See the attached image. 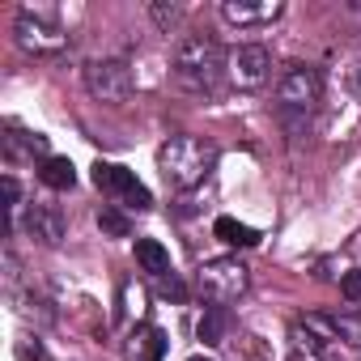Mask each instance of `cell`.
Returning <instances> with one entry per match:
<instances>
[{
  "label": "cell",
  "instance_id": "cell-1",
  "mask_svg": "<svg viewBox=\"0 0 361 361\" xmlns=\"http://www.w3.org/2000/svg\"><path fill=\"white\" fill-rule=\"evenodd\" d=\"M217 166V149L200 136H170L157 149V170L174 192H188L196 183H204V174Z\"/></svg>",
  "mask_w": 361,
  "mask_h": 361
},
{
  "label": "cell",
  "instance_id": "cell-2",
  "mask_svg": "<svg viewBox=\"0 0 361 361\" xmlns=\"http://www.w3.org/2000/svg\"><path fill=\"white\" fill-rule=\"evenodd\" d=\"M226 73V56L217 47V39L209 35H188L174 47V81L188 90H213L217 77Z\"/></svg>",
  "mask_w": 361,
  "mask_h": 361
},
{
  "label": "cell",
  "instance_id": "cell-3",
  "mask_svg": "<svg viewBox=\"0 0 361 361\" xmlns=\"http://www.w3.org/2000/svg\"><path fill=\"white\" fill-rule=\"evenodd\" d=\"M13 35H18V47L30 51V56H56V51H64V43H68L64 26L51 22L43 9H22L18 22H13Z\"/></svg>",
  "mask_w": 361,
  "mask_h": 361
},
{
  "label": "cell",
  "instance_id": "cell-4",
  "mask_svg": "<svg viewBox=\"0 0 361 361\" xmlns=\"http://www.w3.org/2000/svg\"><path fill=\"white\" fill-rule=\"evenodd\" d=\"M319 94H323V77L314 73V68H289L285 77H281V85H276V106H281V115H310L314 106H319Z\"/></svg>",
  "mask_w": 361,
  "mask_h": 361
},
{
  "label": "cell",
  "instance_id": "cell-5",
  "mask_svg": "<svg viewBox=\"0 0 361 361\" xmlns=\"http://www.w3.org/2000/svg\"><path fill=\"white\" fill-rule=\"evenodd\" d=\"M272 77V56L259 43H243L226 56V81L234 90H259Z\"/></svg>",
  "mask_w": 361,
  "mask_h": 361
},
{
  "label": "cell",
  "instance_id": "cell-6",
  "mask_svg": "<svg viewBox=\"0 0 361 361\" xmlns=\"http://www.w3.org/2000/svg\"><path fill=\"white\" fill-rule=\"evenodd\" d=\"M200 289L213 306H226V302H238L247 293V268L238 259H213L200 268Z\"/></svg>",
  "mask_w": 361,
  "mask_h": 361
},
{
  "label": "cell",
  "instance_id": "cell-7",
  "mask_svg": "<svg viewBox=\"0 0 361 361\" xmlns=\"http://www.w3.org/2000/svg\"><path fill=\"white\" fill-rule=\"evenodd\" d=\"M132 85H136V77H132V68L123 60H94L85 68V90L98 102H123L132 94Z\"/></svg>",
  "mask_w": 361,
  "mask_h": 361
},
{
  "label": "cell",
  "instance_id": "cell-8",
  "mask_svg": "<svg viewBox=\"0 0 361 361\" xmlns=\"http://www.w3.org/2000/svg\"><path fill=\"white\" fill-rule=\"evenodd\" d=\"M94 188L106 192V196H119V200L132 204V209H149V204H153L149 188L140 183L128 166H115V161H98V166H94Z\"/></svg>",
  "mask_w": 361,
  "mask_h": 361
},
{
  "label": "cell",
  "instance_id": "cell-9",
  "mask_svg": "<svg viewBox=\"0 0 361 361\" xmlns=\"http://www.w3.org/2000/svg\"><path fill=\"white\" fill-rule=\"evenodd\" d=\"M26 234L39 238L43 247H56V243L64 238V217H60V209H56V204H30V209H26Z\"/></svg>",
  "mask_w": 361,
  "mask_h": 361
},
{
  "label": "cell",
  "instance_id": "cell-10",
  "mask_svg": "<svg viewBox=\"0 0 361 361\" xmlns=\"http://www.w3.org/2000/svg\"><path fill=\"white\" fill-rule=\"evenodd\" d=\"M281 0H264V5H251V0H226L221 5V18L230 26H259V22H276L281 18Z\"/></svg>",
  "mask_w": 361,
  "mask_h": 361
},
{
  "label": "cell",
  "instance_id": "cell-11",
  "mask_svg": "<svg viewBox=\"0 0 361 361\" xmlns=\"http://www.w3.org/2000/svg\"><path fill=\"white\" fill-rule=\"evenodd\" d=\"M39 178H43V183H47L51 192H68V188L77 183V166H73L68 157H43Z\"/></svg>",
  "mask_w": 361,
  "mask_h": 361
},
{
  "label": "cell",
  "instance_id": "cell-12",
  "mask_svg": "<svg viewBox=\"0 0 361 361\" xmlns=\"http://www.w3.org/2000/svg\"><path fill=\"white\" fill-rule=\"evenodd\" d=\"M136 264H140L149 276H166V272H170V251H166L157 238H136Z\"/></svg>",
  "mask_w": 361,
  "mask_h": 361
},
{
  "label": "cell",
  "instance_id": "cell-13",
  "mask_svg": "<svg viewBox=\"0 0 361 361\" xmlns=\"http://www.w3.org/2000/svg\"><path fill=\"white\" fill-rule=\"evenodd\" d=\"M226 327H230L226 306H209V310L200 314V323H196V336H200L204 344H221V340H226Z\"/></svg>",
  "mask_w": 361,
  "mask_h": 361
},
{
  "label": "cell",
  "instance_id": "cell-14",
  "mask_svg": "<svg viewBox=\"0 0 361 361\" xmlns=\"http://www.w3.org/2000/svg\"><path fill=\"white\" fill-rule=\"evenodd\" d=\"M217 238L221 243H230V247H255L259 243V234L251 230V226H243V221H234V217H217Z\"/></svg>",
  "mask_w": 361,
  "mask_h": 361
},
{
  "label": "cell",
  "instance_id": "cell-15",
  "mask_svg": "<svg viewBox=\"0 0 361 361\" xmlns=\"http://www.w3.org/2000/svg\"><path fill=\"white\" fill-rule=\"evenodd\" d=\"M289 344H293V361H319V357H323L319 340H314L306 327H293V331H289Z\"/></svg>",
  "mask_w": 361,
  "mask_h": 361
},
{
  "label": "cell",
  "instance_id": "cell-16",
  "mask_svg": "<svg viewBox=\"0 0 361 361\" xmlns=\"http://www.w3.org/2000/svg\"><path fill=\"white\" fill-rule=\"evenodd\" d=\"M98 230L111 234V238H128V234H132V221H128L119 209H102V213H98Z\"/></svg>",
  "mask_w": 361,
  "mask_h": 361
},
{
  "label": "cell",
  "instance_id": "cell-17",
  "mask_svg": "<svg viewBox=\"0 0 361 361\" xmlns=\"http://www.w3.org/2000/svg\"><path fill=\"white\" fill-rule=\"evenodd\" d=\"M149 13H153V22L157 26H174V22H183V5H149Z\"/></svg>",
  "mask_w": 361,
  "mask_h": 361
},
{
  "label": "cell",
  "instance_id": "cell-18",
  "mask_svg": "<svg viewBox=\"0 0 361 361\" xmlns=\"http://www.w3.org/2000/svg\"><path fill=\"white\" fill-rule=\"evenodd\" d=\"M161 353H166V336L157 327H149L145 331V361H161Z\"/></svg>",
  "mask_w": 361,
  "mask_h": 361
},
{
  "label": "cell",
  "instance_id": "cell-19",
  "mask_svg": "<svg viewBox=\"0 0 361 361\" xmlns=\"http://www.w3.org/2000/svg\"><path fill=\"white\" fill-rule=\"evenodd\" d=\"M340 289H344V298H361V272H344V281H340Z\"/></svg>",
  "mask_w": 361,
  "mask_h": 361
},
{
  "label": "cell",
  "instance_id": "cell-20",
  "mask_svg": "<svg viewBox=\"0 0 361 361\" xmlns=\"http://www.w3.org/2000/svg\"><path fill=\"white\" fill-rule=\"evenodd\" d=\"M5 200H9V209L18 204V178H5Z\"/></svg>",
  "mask_w": 361,
  "mask_h": 361
},
{
  "label": "cell",
  "instance_id": "cell-21",
  "mask_svg": "<svg viewBox=\"0 0 361 361\" xmlns=\"http://www.w3.org/2000/svg\"><path fill=\"white\" fill-rule=\"evenodd\" d=\"M188 361H209V357H188Z\"/></svg>",
  "mask_w": 361,
  "mask_h": 361
}]
</instances>
